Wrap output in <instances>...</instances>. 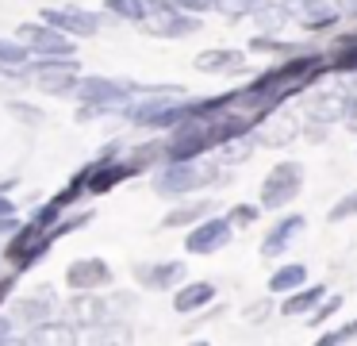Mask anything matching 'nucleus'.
<instances>
[{
	"label": "nucleus",
	"mask_w": 357,
	"mask_h": 346,
	"mask_svg": "<svg viewBox=\"0 0 357 346\" xmlns=\"http://www.w3.org/2000/svg\"><path fill=\"white\" fill-rule=\"evenodd\" d=\"M215 181V166L200 158H169L162 169L154 173V189L162 196H185L192 189H204V185Z\"/></svg>",
	"instance_id": "f257e3e1"
},
{
	"label": "nucleus",
	"mask_w": 357,
	"mask_h": 346,
	"mask_svg": "<svg viewBox=\"0 0 357 346\" xmlns=\"http://www.w3.org/2000/svg\"><path fill=\"white\" fill-rule=\"evenodd\" d=\"M77 92H81V120H93V115H108L116 108H123L127 96H135V85L112 81V77H85V81H77Z\"/></svg>",
	"instance_id": "f03ea898"
},
{
	"label": "nucleus",
	"mask_w": 357,
	"mask_h": 346,
	"mask_svg": "<svg viewBox=\"0 0 357 346\" xmlns=\"http://www.w3.org/2000/svg\"><path fill=\"white\" fill-rule=\"evenodd\" d=\"M20 43L35 58H73V43L66 31L50 27V23H24L20 27Z\"/></svg>",
	"instance_id": "7ed1b4c3"
},
{
	"label": "nucleus",
	"mask_w": 357,
	"mask_h": 346,
	"mask_svg": "<svg viewBox=\"0 0 357 346\" xmlns=\"http://www.w3.org/2000/svg\"><path fill=\"white\" fill-rule=\"evenodd\" d=\"M31 81L43 92H73L77 89V62L73 58H39V62H31Z\"/></svg>",
	"instance_id": "20e7f679"
},
{
	"label": "nucleus",
	"mask_w": 357,
	"mask_h": 346,
	"mask_svg": "<svg viewBox=\"0 0 357 346\" xmlns=\"http://www.w3.org/2000/svg\"><path fill=\"white\" fill-rule=\"evenodd\" d=\"M300 185H303V166H296V161L273 166V173L265 177V185H261V204L265 208H284L288 200H296Z\"/></svg>",
	"instance_id": "39448f33"
},
{
	"label": "nucleus",
	"mask_w": 357,
	"mask_h": 346,
	"mask_svg": "<svg viewBox=\"0 0 357 346\" xmlns=\"http://www.w3.org/2000/svg\"><path fill=\"white\" fill-rule=\"evenodd\" d=\"M231 235H234V223L227 215L223 219H204L200 227H192L185 235V250L188 254H215L231 243Z\"/></svg>",
	"instance_id": "423d86ee"
},
{
	"label": "nucleus",
	"mask_w": 357,
	"mask_h": 346,
	"mask_svg": "<svg viewBox=\"0 0 357 346\" xmlns=\"http://www.w3.org/2000/svg\"><path fill=\"white\" fill-rule=\"evenodd\" d=\"M43 15H47L50 27L66 31V35H81V38L96 35V27H100V20H96L93 12H85V8H50V12H43Z\"/></svg>",
	"instance_id": "0eeeda50"
},
{
	"label": "nucleus",
	"mask_w": 357,
	"mask_h": 346,
	"mask_svg": "<svg viewBox=\"0 0 357 346\" xmlns=\"http://www.w3.org/2000/svg\"><path fill=\"white\" fill-rule=\"evenodd\" d=\"M150 15H154V20L146 23V31L158 38H181V35H192V31L200 27L196 15H181L177 8H162V12H150Z\"/></svg>",
	"instance_id": "6e6552de"
},
{
	"label": "nucleus",
	"mask_w": 357,
	"mask_h": 346,
	"mask_svg": "<svg viewBox=\"0 0 357 346\" xmlns=\"http://www.w3.org/2000/svg\"><path fill=\"white\" fill-rule=\"evenodd\" d=\"M108 277H112V269L104 266L100 258H81V261H73V266L66 269V284H70V289H77V292L100 289Z\"/></svg>",
	"instance_id": "1a4fd4ad"
},
{
	"label": "nucleus",
	"mask_w": 357,
	"mask_h": 346,
	"mask_svg": "<svg viewBox=\"0 0 357 346\" xmlns=\"http://www.w3.org/2000/svg\"><path fill=\"white\" fill-rule=\"evenodd\" d=\"M300 231H303V215H288V219H280L277 227H273L269 235H265L261 254H265V258H280V254H284L288 246H292V238L300 235Z\"/></svg>",
	"instance_id": "9d476101"
},
{
	"label": "nucleus",
	"mask_w": 357,
	"mask_h": 346,
	"mask_svg": "<svg viewBox=\"0 0 357 346\" xmlns=\"http://www.w3.org/2000/svg\"><path fill=\"white\" fill-rule=\"evenodd\" d=\"M211 300H215V284L211 281H192L173 296V308H177V312H196V308L211 304Z\"/></svg>",
	"instance_id": "9b49d317"
},
{
	"label": "nucleus",
	"mask_w": 357,
	"mask_h": 346,
	"mask_svg": "<svg viewBox=\"0 0 357 346\" xmlns=\"http://www.w3.org/2000/svg\"><path fill=\"white\" fill-rule=\"evenodd\" d=\"M50 312H54V300H50V289H43V296H31V300H20L16 304V315L20 323H50Z\"/></svg>",
	"instance_id": "f8f14e48"
},
{
	"label": "nucleus",
	"mask_w": 357,
	"mask_h": 346,
	"mask_svg": "<svg viewBox=\"0 0 357 346\" xmlns=\"http://www.w3.org/2000/svg\"><path fill=\"white\" fill-rule=\"evenodd\" d=\"M303 281H307V269H303L300 261H292V266H280L277 273L269 277V292H292V289H300Z\"/></svg>",
	"instance_id": "ddd939ff"
},
{
	"label": "nucleus",
	"mask_w": 357,
	"mask_h": 346,
	"mask_svg": "<svg viewBox=\"0 0 357 346\" xmlns=\"http://www.w3.org/2000/svg\"><path fill=\"white\" fill-rule=\"evenodd\" d=\"M342 108H346V96H342V92H326V96L315 100V108H311V120L334 123V120H342Z\"/></svg>",
	"instance_id": "4468645a"
},
{
	"label": "nucleus",
	"mask_w": 357,
	"mask_h": 346,
	"mask_svg": "<svg viewBox=\"0 0 357 346\" xmlns=\"http://www.w3.org/2000/svg\"><path fill=\"white\" fill-rule=\"evenodd\" d=\"M131 173H135V169L127 166V161H116V166H100V169H96V177L89 181V189H93V192H104V189H112L116 181H123V177H131Z\"/></svg>",
	"instance_id": "2eb2a0df"
},
{
	"label": "nucleus",
	"mask_w": 357,
	"mask_h": 346,
	"mask_svg": "<svg viewBox=\"0 0 357 346\" xmlns=\"http://www.w3.org/2000/svg\"><path fill=\"white\" fill-rule=\"evenodd\" d=\"M292 135H296V120H288V115H277V120H273L257 138H261V143H269V146H280V143H292Z\"/></svg>",
	"instance_id": "dca6fc26"
},
{
	"label": "nucleus",
	"mask_w": 357,
	"mask_h": 346,
	"mask_svg": "<svg viewBox=\"0 0 357 346\" xmlns=\"http://www.w3.org/2000/svg\"><path fill=\"white\" fill-rule=\"evenodd\" d=\"M242 66V54L234 50H208L196 58V69H238Z\"/></svg>",
	"instance_id": "f3484780"
},
{
	"label": "nucleus",
	"mask_w": 357,
	"mask_h": 346,
	"mask_svg": "<svg viewBox=\"0 0 357 346\" xmlns=\"http://www.w3.org/2000/svg\"><path fill=\"white\" fill-rule=\"evenodd\" d=\"M181 277H185V261H158L154 269H146V281L150 284H177Z\"/></svg>",
	"instance_id": "a211bd4d"
},
{
	"label": "nucleus",
	"mask_w": 357,
	"mask_h": 346,
	"mask_svg": "<svg viewBox=\"0 0 357 346\" xmlns=\"http://www.w3.org/2000/svg\"><path fill=\"white\" fill-rule=\"evenodd\" d=\"M323 284H315V289H307V292H300V296H292V300H284V315H300V312H307V308H315L319 300H323Z\"/></svg>",
	"instance_id": "6ab92c4d"
},
{
	"label": "nucleus",
	"mask_w": 357,
	"mask_h": 346,
	"mask_svg": "<svg viewBox=\"0 0 357 346\" xmlns=\"http://www.w3.org/2000/svg\"><path fill=\"white\" fill-rule=\"evenodd\" d=\"M334 20H338V12H334L331 4H315V0H311V4L303 8V23H307V27H331Z\"/></svg>",
	"instance_id": "aec40b11"
},
{
	"label": "nucleus",
	"mask_w": 357,
	"mask_h": 346,
	"mask_svg": "<svg viewBox=\"0 0 357 346\" xmlns=\"http://www.w3.org/2000/svg\"><path fill=\"white\" fill-rule=\"evenodd\" d=\"M104 4L123 20H146V0H104Z\"/></svg>",
	"instance_id": "412c9836"
},
{
	"label": "nucleus",
	"mask_w": 357,
	"mask_h": 346,
	"mask_svg": "<svg viewBox=\"0 0 357 346\" xmlns=\"http://www.w3.org/2000/svg\"><path fill=\"white\" fill-rule=\"evenodd\" d=\"M27 62V46H20L16 38H0V66H24Z\"/></svg>",
	"instance_id": "4be33fe9"
},
{
	"label": "nucleus",
	"mask_w": 357,
	"mask_h": 346,
	"mask_svg": "<svg viewBox=\"0 0 357 346\" xmlns=\"http://www.w3.org/2000/svg\"><path fill=\"white\" fill-rule=\"evenodd\" d=\"M208 212V204H188V208H177V212H169L165 215V223H169V227H181V223H192V219H200V215Z\"/></svg>",
	"instance_id": "5701e85b"
},
{
	"label": "nucleus",
	"mask_w": 357,
	"mask_h": 346,
	"mask_svg": "<svg viewBox=\"0 0 357 346\" xmlns=\"http://www.w3.org/2000/svg\"><path fill=\"white\" fill-rule=\"evenodd\" d=\"M215 8H223L227 15H234V20H238V15L257 12V8H261V0H215Z\"/></svg>",
	"instance_id": "b1692460"
},
{
	"label": "nucleus",
	"mask_w": 357,
	"mask_h": 346,
	"mask_svg": "<svg viewBox=\"0 0 357 346\" xmlns=\"http://www.w3.org/2000/svg\"><path fill=\"white\" fill-rule=\"evenodd\" d=\"M349 215H357V192H349L346 200H338V204L331 208V219H334V223L349 219Z\"/></svg>",
	"instance_id": "393cba45"
},
{
	"label": "nucleus",
	"mask_w": 357,
	"mask_h": 346,
	"mask_svg": "<svg viewBox=\"0 0 357 346\" xmlns=\"http://www.w3.org/2000/svg\"><path fill=\"white\" fill-rule=\"evenodd\" d=\"M227 219H231V223H254L257 219V208L254 204H238L231 215H227Z\"/></svg>",
	"instance_id": "a878e982"
},
{
	"label": "nucleus",
	"mask_w": 357,
	"mask_h": 346,
	"mask_svg": "<svg viewBox=\"0 0 357 346\" xmlns=\"http://www.w3.org/2000/svg\"><path fill=\"white\" fill-rule=\"evenodd\" d=\"M173 4H181L185 12H208V8H215V0H173Z\"/></svg>",
	"instance_id": "bb28decb"
},
{
	"label": "nucleus",
	"mask_w": 357,
	"mask_h": 346,
	"mask_svg": "<svg viewBox=\"0 0 357 346\" xmlns=\"http://www.w3.org/2000/svg\"><path fill=\"white\" fill-rule=\"evenodd\" d=\"M16 231H20L16 215H0V238H8V235H16Z\"/></svg>",
	"instance_id": "cd10ccee"
},
{
	"label": "nucleus",
	"mask_w": 357,
	"mask_h": 346,
	"mask_svg": "<svg viewBox=\"0 0 357 346\" xmlns=\"http://www.w3.org/2000/svg\"><path fill=\"white\" fill-rule=\"evenodd\" d=\"M342 120H346V127L357 131V100H346V108H342Z\"/></svg>",
	"instance_id": "c85d7f7f"
},
{
	"label": "nucleus",
	"mask_w": 357,
	"mask_h": 346,
	"mask_svg": "<svg viewBox=\"0 0 357 346\" xmlns=\"http://www.w3.org/2000/svg\"><path fill=\"white\" fill-rule=\"evenodd\" d=\"M334 308H338V300H326V304H323V308H319V312H315V315H311V323H323V319H326V315H331V312H334Z\"/></svg>",
	"instance_id": "c756f323"
},
{
	"label": "nucleus",
	"mask_w": 357,
	"mask_h": 346,
	"mask_svg": "<svg viewBox=\"0 0 357 346\" xmlns=\"http://www.w3.org/2000/svg\"><path fill=\"white\" fill-rule=\"evenodd\" d=\"M0 215H16V204H12V200L4 196V192H0Z\"/></svg>",
	"instance_id": "7c9ffc66"
},
{
	"label": "nucleus",
	"mask_w": 357,
	"mask_h": 346,
	"mask_svg": "<svg viewBox=\"0 0 357 346\" xmlns=\"http://www.w3.org/2000/svg\"><path fill=\"white\" fill-rule=\"evenodd\" d=\"M0 343H12V323L0 319Z\"/></svg>",
	"instance_id": "2f4dec72"
}]
</instances>
